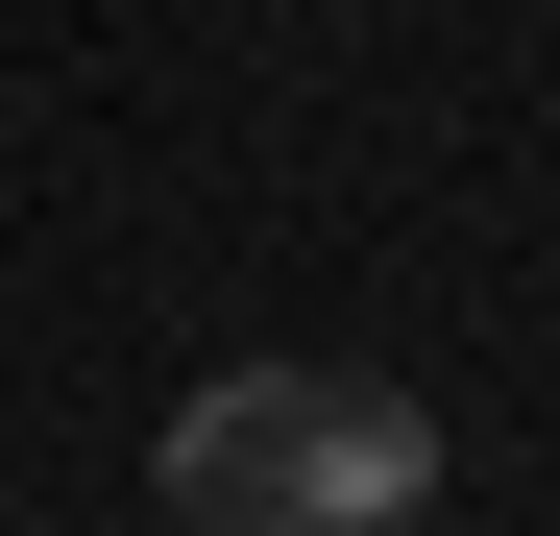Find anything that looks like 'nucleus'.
Masks as SVG:
<instances>
[{
  "label": "nucleus",
  "mask_w": 560,
  "mask_h": 536,
  "mask_svg": "<svg viewBox=\"0 0 560 536\" xmlns=\"http://www.w3.org/2000/svg\"><path fill=\"white\" fill-rule=\"evenodd\" d=\"M171 512L196 536H415L439 415L365 366H220V391H171Z\"/></svg>",
  "instance_id": "1"
}]
</instances>
